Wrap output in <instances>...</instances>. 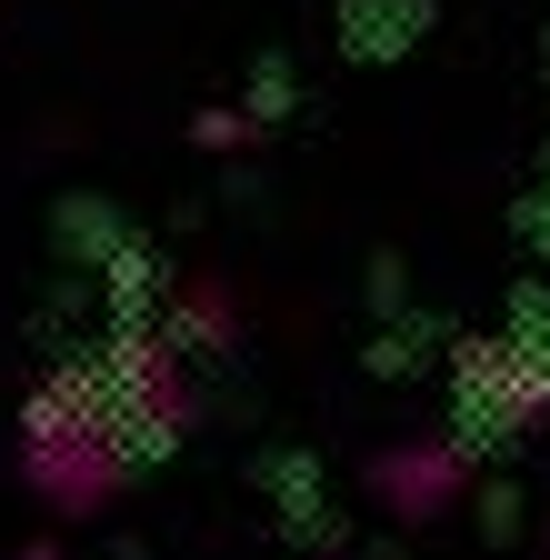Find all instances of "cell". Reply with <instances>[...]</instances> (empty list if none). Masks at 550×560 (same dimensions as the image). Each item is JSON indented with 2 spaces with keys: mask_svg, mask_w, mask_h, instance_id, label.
Segmentation results:
<instances>
[{
  "mask_svg": "<svg viewBox=\"0 0 550 560\" xmlns=\"http://www.w3.org/2000/svg\"><path fill=\"white\" fill-rule=\"evenodd\" d=\"M460 390L480 420H550V350L540 340H470Z\"/></svg>",
  "mask_w": 550,
  "mask_h": 560,
  "instance_id": "6da1fadb",
  "label": "cell"
},
{
  "mask_svg": "<svg viewBox=\"0 0 550 560\" xmlns=\"http://www.w3.org/2000/svg\"><path fill=\"white\" fill-rule=\"evenodd\" d=\"M460 470H470L460 441H421V451H390V460H381V490H390L400 521H431L450 490H460Z\"/></svg>",
  "mask_w": 550,
  "mask_h": 560,
  "instance_id": "7a4b0ae2",
  "label": "cell"
}]
</instances>
